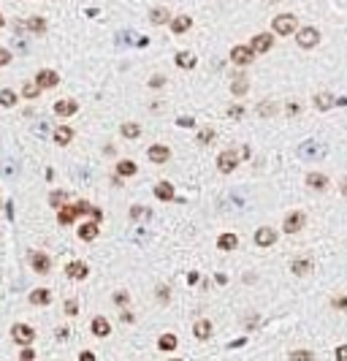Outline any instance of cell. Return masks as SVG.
Returning a JSON list of instances; mask_svg holds the SVG:
<instances>
[{"label":"cell","mask_w":347,"mask_h":361,"mask_svg":"<svg viewBox=\"0 0 347 361\" xmlns=\"http://www.w3.org/2000/svg\"><path fill=\"white\" fill-rule=\"evenodd\" d=\"M317 41H320V30L312 27V25H306V27H301V30L296 33V44L301 46V49H315Z\"/></svg>","instance_id":"obj_1"},{"label":"cell","mask_w":347,"mask_h":361,"mask_svg":"<svg viewBox=\"0 0 347 361\" xmlns=\"http://www.w3.org/2000/svg\"><path fill=\"white\" fill-rule=\"evenodd\" d=\"M296 27H298V19L293 14H279V16H274V22H272V30L277 35H293Z\"/></svg>","instance_id":"obj_2"},{"label":"cell","mask_w":347,"mask_h":361,"mask_svg":"<svg viewBox=\"0 0 347 361\" xmlns=\"http://www.w3.org/2000/svg\"><path fill=\"white\" fill-rule=\"evenodd\" d=\"M239 152L236 149H223L217 155V171H223V174H230V171H234L236 166H239Z\"/></svg>","instance_id":"obj_3"},{"label":"cell","mask_w":347,"mask_h":361,"mask_svg":"<svg viewBox=\"0 0 347 361\" xmlns=\"http://www.w3.org/2000/svg\"><path fill=\"white\" fill-rule=\"evenodd\" d=\"M11 339L16 342V345H33V339H35V331L33 326H25V323H16V326H11Z\"/></svg>","instance_id":"obj_4"},{"label":"cell","mask_w":347,"mask_h":361,"mask_svg":"<svg viewBox=\"0 0 347 361\" xmlns=\"http://www.w3.org/2000/svg\"><path fill=\"white\" fill-rule=\"evenodd\" d=\"M253 60H255V52L249 49V44H236L230 49V63L234 65H249Z\"/></svg>","instance_id":"obj_5"},{"label":"cell","mask_w":347,"mask_h":361,"mask_svg":"<svg viewBox=\"0 0 347 361\" xmlns=\"http://www.w3.org/2000/svg\"><path fill=\"white\" fill-rule=\"evenodd\" d=\"M272 46H274L272 33H258V35H253V41H249V49H253L255 54H266V52H272Z\"/></svg>","instance_id":"obj_6"},{"label":"cell","mask_w":347,"mask_h":361,"mask_svg":"<svg viewBox=\"0 0 347 361\" xmlns=\"http://www.w3.org/2000/svg\"><path fill=\"white\" fill-rule=\"evenodd\" d=\"M304 223H306V215H304V212H291V215L282 220V231L293 236V234H298V231L304 228Z\"/></svg>","instance_id":"obj_7"},{"label":"cell","mask_w":347,"mask_h":361,"mask_svg":"<svg viewBox=\"0 0 347 361\" xmlns=\"http://www.w3.org/2000/svg\"><path fill=\"white\" fill-rule=\"evenodd\" d=\"M35 84L41 90H49V87H57V84H60V76H57V71H52V68H41L35 73Z\"/></svg>","instance_id":"obj_8"},{"label":"cell","mask_w":347,"mask_h":361,"mask_svg":"<svg viewBox=\"0 0 347 361\" xmlns=\"http://www.w3.org/2000/svg\"><path fill=\"white\" fill-rule=\"evenodd\" d=\"M253 239H255L258 247H272L277 242V231H274V228H268V225H260Z\"/></svg>","instance_id":"obj_9"},{"label":"cell","mask_w":347,"mask_h":361,"mask_svg":"<svg viewBox=\"0 0 347 361\" xmlns=\"http://www.w3.org/2000/svg\"><path fill=\"white\" fill-rule=\"evenodd\" d=\"M87 274H90V269H87L84 261H68V263H65V277H71V280H84Z\"/></svg>","instance_id":"obj_10"},{"label":"cell","mask_w":347,"mask_h":361,"mask_svg":"<svg viewBox=\"0 0 347 361\" xmlns=\"http://www.w3.org/2000/svg\"><path fill=\"white\" fill-rule=\"evenodd\" d=\"M147 158L152 160V163H168V158H171V149L166 147V144H152L149 149H147Z\"/></svg>","instance_id":"obj_11"},{"label":"cell","mask_w":347,"mask_h":361,"mask_svg":"<svg viewBox=\"0 0 347 361\" xmlns=\"http://www.w3.org/2000/svg\"><path fill=\"white\" fill-rule=\"evenodd\" d=\"M30 263L38 274H49L52 272V258L46 253H30Z\"/></svg>","instance_id":"obj_12"},{"label":"cell","mask_w":347,"mask_h":361,"mask_svg":"<svg viewBox=\"0 0 347 361\" xmlns=\"http://www.w3.org/2000/svg\"><path fill=\"white\" fill-rule=\"evenodd\" d=\"M73 136H76V133H73L71 125H57L54 128V144L57 147H68L71 141H73Z\"/></svg>","instance_id":"obj_13"},{"label":"cell","mask_w":347,"mask_h":361,"mask_svg":"<svg viewBox=\"0 0 347 361\" xmlns=\"http://www.w3.org/2000/svg\"><path fill=\"white\" fill-rule=\"evenodd\" d=\"M192 27V16H171V33L174 35H182V33H187Z\"/></svg>","instance_id":"obj_14"},{"label":"cell","mask_w":347,"mask_h":361,"mask_svg":"<svg viewBox=\"0 0 347 361\" xmlns=\"http://www.w3.org/2000/svg\"><path fill=\"white\" fill-rule=\"evenodd\" d=\"M76 111H79V103L71 101V98H63V101L54 103V114H60V117H71Z\"/></svg>","instance_id":"obj_15"},{"label":"cell","mask_w":347,"mask_h":361,"mask_svg":"<svg viewBox=\"0 0 347 361\" xmlns=\"http://www.w3.org/2000/svg\"><path fill=\"white\" fill-rule=\"evenodd\" d=\"M211 323L206 320V318H201V320H196L192 323V334H196V339H201V342H206L209 337H211Z\"/></svg>","instance_id":"obj_16"},{"label":"cell","mask_w":347,"mask_h":361,"mask_svg":"<svg viewBox=\"0 0 347 361\" xmlns=\"http://www.w3.org/2000/svg\"><path fill=\"white\" fill-rule=\"evenodd\" d=\"M312 269H315V261L312 258H298V261L291 263V272L296 274V277H306Z\"/></svg>","instance_id":"obj_17"},{"label":"cell","mask_w":347,"mask_h":361,"mask_svg":"<svg viewBox=\"0 0 347 361\" xmlns=\"http://www.w3.org/2000/svg\"><path fill=\"white\" fill-rule=\"evenodd\" d=\"M174 63H177V68H185V71H192L196 68V54L192 52H177V57H174Z\"/></svg>","instance_id":"obj_18"},{"label":"cell","mask_w":347,"mask_h":361,"mask_svg":"<svg viewBox=\"0 0 347 361\" xmlns=\"http://www.w3.org/2000/svg\"><path fill=\"white\" fill-rule=\"evenodd\" d=\"M306 185L312 190H325L329 187V177L320 174V171H310V174H306Z\"/></svg>","instance_id":"obj_19"},{"label":"cell","mask_w":347,"mask_h":361,"mask_svg":"<svg viewBox=\"0 0 347 361\" xmlns=\"http://www.w3.org/2000/svg\"><path fill=\"white\" fill-rule=\"evenodd\" d=\"M90 331H92L95 337H109V334H111V326H109V320H106V318L98 315V318H92Z\"/></svg>","instance_id":"obj_20"},{"label":"cell","mask_w":347,"mask_h":361,"mask_svg":"<svg viewBox=\"0 0 347 361\" xmlns=\"http://www.w3.org/2000/svg\"><path fill=\"white\" fill-rule=\"evenodd\" d=\"M331 106H336V98L331 92H317L315 95V109L317 111H329Z\"/></svg>","instance_id":"obj_21"},{"label":"cell","mask_w":347,"mask_h":361,"mask_svg":"<svg viewBox=\"0 0 347 361\" xmlns=\"http://www.w3.org/2000/svg\"><path fill=\"white\" fill-rule=\"evenodd\" d=\"M76 234H79L82 242H92L95 236H98V223H95V220L84 223V225H79V231H76Z\"/></svg>","instance_id":"obj_22"},{"label":"cell","mask_w":347,"mask_h":361,"mask_svg":"<svg viewBox=\"0 0 347 361\" xmlns=\"http://www.w3.org/2000/svg\"><path fill=\"white\" fill-rule=\"evenodd\" d=\"M155 198H160V201H174V198H177L174 185L171 182H158L155 185Z\"/></svg>","instance_id":"obj_23"},{"label":"cell","mask_w":347,"mask_h":361,"mask_svg":"<svg viewBox=\"0 0 347 361\" xmlns=\"http://www.w3.org/2000/svg\"><path fill=\"white\" fill-rule=\"evenodd\" d=\"M52 301V293L46 288H35L30 291V304H35V307H46V304Z\"/></svg>","instance_id":"obj_24"},{"label":"cell","mask_w":347,"mask_h":361,"mask_svg":"<svg viewBox=\"0 0 347 361\" xmlns=\"http://www.w3.org/2000/svg\"><path fill=\"white\" fill-rule=\"evenodd\" d=\"M217 247H220V250H236V247H239V236L236 234H220L217 236Z\"/></svg>","instance_id":"obj_25"},{"label":"cell","mask_w":347,"mask_h":361,"mask_svg":"<svg viewBox=\"0 0 347 361\" xmlns=\"http://www.w3.org/2000/svg\"><path fill=\"white\" fill-rule=\"evenodd\" d=\"M149 22L152 25H166V22H171V14H168V8H152L149 11Z\"/></svg>","instance_id":"obj_26"},{"label":"cell","mask_w":347,"mask_h":361,"mask_svg":"<svg viewBox=\"0 0 347 361\" xmlns=\"http://www.w3.org/2000/svg\"><path fill=\"white\" fill-rule=\"evenodd\" d=\"M46 27H49V25H46V19H44V16H30V19H27V30L35 33V35H44V33H46Z\"/></svg>","instance_id":"obj_27"},{"label":"cell","mask_w":347,"mask_h":361,"mask_svg":"<svg viewBox=\"0 0 347 361\" xmlns=\"http://www.w3.org/2000/svg\"><path fill=\"white\" fill-rule=\"evenodd\" d=\"M0 106H6V109L16 106V92H14L11 87H3V90H0Z\"/></svg>","instance_id":"obj_28"},{"label":"cell","mask_w":347,"mask_h":361,"mask_svg":"<svg viewBox=\"0 0 347 361\" xmlns=\"http://www.w3.org/2000/svg\"><path fill=\"white\" fill-rule=\"evenodd\" d=\"M136 171H139V166L133 163V160H120V163H117V174L120 177H133Z\"/></svg>","instance_id":"obj_29"},{"label":"cell","mask_w":347,"mask_h":361,"mask_svg":"<svg viewBox=\"0 0 347 361\" xmlns=\"http://www.w3.org/2000/svg\"><path fill=\"white\" fill-rule=\"evenodd\" d=\"M120 130H122L125 139H139L141 136V125H139V122H125Z\"/></svg>","instance_id":"obj_30"},{"label":"cell","mask_w":347,"mask_h":361,"mask_svg":"<svg viewBox=\"0 0 347 361\" xmlns=\"http://www.w3.org/2000/svg\"><path fill=\"white\" fill-rule=\"evenodd\" d=\"M76 217H79V215H76L73 206H60V225H71Z\"/></svg>","instance_id":"obj_31"},{"label":"cell","mask_w":347,"mask_h":361,"mask_svg":"<svg viewBox=\"0 0 347 361\" xmlns=\"http://www.w3.org/2000/svg\"><path fill=\"white\" fill-rule=\"evenodd\" d=\"M22 95H25V98H27V101H35V98H38V95H41V87H38V84H35V82H27V84H25V87H22Z\"/></svg>","instance_id":"obj_32"},{"label":"cell","mask_w":347,"mask_h":361,"mask_svg":"<svg viewBox=\"0 0 347 361\" xmlns=\"http://www.w3.org/2000/svg\"><path fill=\"white\" fill-rule=\"evenodd\" d=\"M177 345H179V342H177V337H174V334H163V337L158 339V348H160V350H174Z\"/></svg>","instance_id":"obj_33"},{"label":"cell","mask_w":347,"mask_h":361,"mask_svg":"<svg viewBox=\"0 0 347 361\" xmlns=\"http://www.w3.org/2000/svg\"><path fill=\"white\" fill-rule=\"evenodd\" d=\"M247 90H249V82L244 79V76H239V79L230 84V92H234V95H244Z\"/></svg>","instance_id":"obj_34"},{"label":"cell","mask_w":347,"mask_h":361,"mask_svg":"<svg viewBox=\"0 0 347 361\" xmlns=\"http://www.w3.org/2000/svg\"><path fill=\"white\" fill-rule=\"evenodd\" d=\"M291 361H315V353L312 350H293Z\"/></svg>","instance_id":"obj_35"},{"label":"cell","mask_w":347,"mask_h":361,"mask_svg":"<svg viewBox=\"0 0 347 361\" xmlns=\"http://www.w3.org/2000/svg\"><path fill=\"white\" fill-rule=\"evenodd\" d=\"M211 139H215V130H211V128H204V130H198V144H201V147H206Z\"/></svg>","instance_id":"obj_36"},{"label":"cell","mask_w":347,"mask_h":361,"mask_svg":"<svg viewBox=\"0 0 347 361\" xmlns=\"http://www.w3.org/2000/svg\"><path fill=\"white\" fill-rule=\"evenodd\" d=\"M258 114H260V117H268V114H277V106H274L272 101H263V103L258 106Z\"/></svg>","instance_id":"obj_37"},{"label":"cell","mask_w":347,"mask_h":361,"mask_svg":"<svg viewBox=\"0 0 347 361\" xmlns=\"http://www.w3.org/2000/svg\"><path fill=\"white\" fill-rule=\"evenodd\" d=\"M65 196H68V193H65V190H54V193L49 196V204H52V206H63Z\"/></svg>","instance_id":"obj_38"},{"label":"cell","mask_w":347,"mask_h":361,"mask_svg":"<svg viewBox=\"0 0 347 361\" xmlns=\"http://www.w3.org/2000/svg\"><path fill=\"white\" fill-rule=\"evenodd\" d=\"M147 212H149L147 206H139V204L130 206V217H133V220H141V217H147Z\"/></svg>","instance_id":"obj_39"},{"label":"cell","mask_w":347,"mask_h":361,"mask_svg":"<svg viewBox=\"0 0 347 361\" xmlns=\"http://www.w3.org/2000/svg\"><path fill=\"white\" fill-rule=\"evenodd\" d=\"M63 310H65V315H76V312H79V304H76V299H65Z\"/></svg>","instance_id":"obj_40"},{"label":"cell","mask_w":347,"mask_h":361,"mask_svg":"<svg viewBox=\"0 0 347 361\" xmlns=\"http://www.w3.org/2000/svg\"><path fill=\"white\" fill-rule=\"evenodd\" d=\"M19 361H35V350L30 345H25V350L19 353Z\"/></svg>","instance_id":"obj_41"},{"label":"cell","mask_w":347,"mask_h":361,"mask_svg":"<svg viewBox=\"0 0 347 361\" xmlns=\"http://www.w3.org/2000/svg\"><path fill=\"white\" fill-rule=\"evenodd\" d=\"M163 84H166V76H160V73H155V76L149 79V87H152V90H160Z\"/></svg>","instance_id":"obj_42"},{"label":"cell","mask_w":347,"mask_h":361,"mask_svg":"<svg viewBox=\"0 0 347 361\" xmlns=\"http://www.w3.org/2000/svg\"><path fill=\"white\" fill-rule=\"evenodd\" d=\"M242 114H244V106H242V103H236V106L228 109V117H230V120H239Z\"/></svg>","instance_id":"obj_43"},{"label":"cell","mask_w":347,"mask_h":361,"mask_svg":"<svg viewBox=\"0 0 347 361\" xmlns=\"http://www.w3.org/2000/svg\"><path fill=\"white\" fill-rule=\"evenodd\" d=\"M128 301H130V299H128V293H125V291H117V293H114V304H117V307H125Z\"/></svg>","instance_id":"obj_44"},{"label":"cell","mask_w":347,"mask_h":361,"mask_svg":"<svg viewBox=\"0 0 347 361\" xmlns=\"http://www.w3.org/2000/svg\"><path fill=\"white\" fill-rule=\"evenodd\" d=\"M11 60H14V54L8 52V49H3V46H0V68H3V65H8Z\"/></svg>","instance_id":"obj_45"},{"label":"cell","mask_w":347,"mask_h":361,"mask_svg":"<svg viewBox=\"0 0 347 361\" xmlns=\"http://www.w3.org/2000/svg\"><path fill=\"white\" fill-rule=\"evenodd\" d=\"M168 296H171V291H168V285H158V299L166 304L168 301Z\"/></svg>","instance_id":"obj_46"},{"label":"cell","mask_w":347,"mask_h":361,"mask_svg":"<svg viewBox=\"0 0 347 361\" xmlns=\"http://www.w3.org/2000/svg\"><path fill=\"white\" fill-rule=\"evenodd\" d=\"M177 125H179V128H192L196 122H192V117H179V120H177Z\"/></svg>","instance_id":"obj_47"},{"label":"cell","mask_w":347,"mask_h":361,"mask_svg":"<svg viewBox=\"0 0 347 361\" xmlns=\"http://www.w3.org/2000/svg\"><path fill=\"white\" fill-rule=\"evenodd\" d=\"M336 361H347V345L336 348Z\"/></svg>","instance_id":"obj_48"},{"label":"cell","mask_w":347,"mask_h":361,"mask_svg":"<svg viewBox=\"0 0 347 361\" xmlns=\"http://www.w3.org/2000/svg\"><path fill=\"white\" fill-rule=\"evenodd\" d=\"M334 307H336V310H347V296L336 299V301H334Z\"/></svg>","instance_id":"obj_49"},{"label":"cell","mask_w":347,"mask_h":361,"mask_svg":"<svg viewBox=\"0 0 347 361\" xmlns=\"http://www.w3.org/2000/svg\"><path fill=\"white\" fill-rule=\"evenodd\" d=\"M90 215H92V220H95V223H101V220H103V212H101V209H90Z\"/></svg>","instance_id":"obj_50"},{"label":"cell","mask_w":347,"mask_h":361,"mask_svg":"<svg viewBox=\"0 0 347 361\" xmlns=\"http://www.w3.org/2000/svg\"><path fill=\"white\" fill-rule=\"evenodd\" d=\"M79 361H95V353L92 350H84V353L79 356Z\"/></svg>","instance_id":"obj_51"},{"label":"cell","mask_w":347,"mask_h":361,"mask_svg":"<svg viewBox=\"0 0 347 361\" xmlns=\"http://www.w3.org/2000/svg\"><path fill=\"white\" fill-rule=\"evenodd\" d=\"M198 277H201L198 272H190V274H187V282H190V285H196V282H198Z\"/></svg>","instance_id":"obj_52"},{"label":"cell","mask_w":347,"mask_h":361,"mask_svg":"<svg viewBox=\"0 0 347 361\" xmlns=\"http://www.w3.org/2000/svg\"><path fill=\"white\" fill-rule=\"evenodd\" d=\"M298 111H301V109H298V103H291V106H287V114H291V117H293V114H298Z\"/></svg>","instance_id":"obj_53"},{"label":"cell","mask_w":347,"mask_h":361,"mask_svg":"<svg viewBox=\"0 0 347 361\" xmlns=\"http://www.w3.org/2000/svg\"><path fill=\"white\" fill-rule=\"evenodd\" d=\"M122 323H133V315H130V312H122Z\"/></svg>","instance_id":"obj_54"},{"label":"cell","mask_w":347,"mask_h":361,"mask_svg":"<svg viewBox=\"0 0 347 361\" xmlns=\"http://www.w3.org/2000/svg\"><path fill=\"white\" fill-rule=\"evenodd\" d=\"M342 193L347 196V179H344V182H342Z\"/></svg>","instance_id":"obj_55"},{"label":"cell","mask_w":347,"mask_h":361,"mask_svg":"<svg viewBox=\"0 0 347 361\" xmlns=\"http://www.w3.org/2000/svg\"><path fill=\"white\" fill-rule=\"evenodd\" d=\"M0 27H6V16L3 14H0Z\"/></svg>","instance_id":"obj_56"},{"label":"cell","mask_w":347,"mask_h":361,"mask_svg":"<svg viewBox=\"0 0 347 361\" xmlns=\"http://www.w3.org/2000/svg\"><path fill=\"white\" fill-rule=\"evenodd\" d=\"M171 361H179V358H171Z\"/></svg>","instance_id":"obj_57"}]
</instances>
